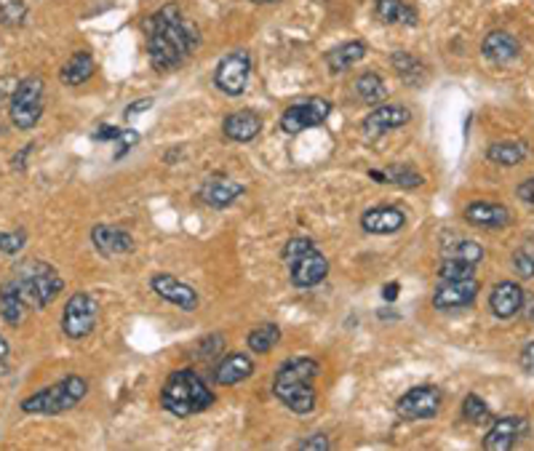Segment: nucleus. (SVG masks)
I'll return each instance as SVG.
<instances>
[{
	"label": "nucleus",
	"mask_w": 534,
	"mask_h": 451,
	"mask_svg": "<svg viewBox=\"0 0 534 451\" xmlns=\"http://www.w3.org/2000/svg\"><path fill=\"white\" fill-rule=\"evenodd\" d=\"M198 348H200V350L195 353V358L209 361V358L219 356V350H225V337H222V334H211V337H206Z\"/></svg>",
	"instance_id": "ea45409f"
},
{
	"label": "nucleus",
	"mask_w": 534,
	"mask_h": 451,
	"mask_svg": "<svg viewBox=\"0 0 534 451\" xmlns=\"http://www.w3.org/2000/svg\"><path fill=\"white\" fill-rule=\"evenodd\" d=\"M89 393V382L78 374H70L38 393H32L30 398L22 401V411L24 414H38V417H57L65 414L70 409H76Z\"/></svg>",
	"instance_id": "39448f33"
},
{
	"label": "nucleus",
	"mask_w": 534,
	"mask_h": 451,
	"mask_svg": "<svg viewBox=\"0 0 534 451\" xmlns=\"http://www.w3.org/2000/svg\"><path fill=\"white\" fill-rule=\"evenodd\" d=\"M524 288L516 280H500L489 294V310L500 321H511L524 310Z\"/></svg>",
	"instance_id": "dca6fc26"
},
{
	"label": "nucleus",
	"mask_w": 534,
	"mask_h": 451,
	"mask_svg": "<svg viewBox=\"0 0 534 451\" xmlns=\"http://www.w3.org/2000/svg\"><path fill=\"white\" fill-rule=\"evenodd\" d=\"M310 249H316V241H313V238H305V235L289 238V241L283 243V249H280V260H283V262H291V260H297L299 254H305V252H310Z\"/></svg>",
	"instance_id": "4c0bfd02"
},
{
	"label": "nucleus",
	"mask_w": 534,
	"mask_h": 451,
	"mask_svg": "<svg viewBox=\"0 0 534 451\" xmlns=\"http://www.w3.org/2000/svg\"><path fill=\"white\" fill-rule=\"evenodd\" d=\"M27 22V3L24 0H0V24L3 27H22Z\"/></svg>",
	"instance_id": "72a5a7b5"
},
{
	"label": "nucleus",
	"mask_w": 534,
	"mask_h": 451,
	"mask_svg": "<svg viewBox=\"0 0 534 451\" xmlns=\"http://www.w3.org/2000/svg\"><path fill=\"white\" fill-rule=\"evenodd\" d=\"M374 16L382 24H406V27H414L420 22L417 11L406 0H374Z\"/></svg>",
	"instance_id": "bb28decb"
},
{
	"label": "nucleus",
	"mask_w": 534,
	"mask_h": 451,
	"mask_svg": "<svg viewBox=\"0 0 534 451\" xmlns=\"http://www.w3.org/2000/svg\"><path fill=\"white\" fill-rule=\"evenodd\" d=\"M462 417H465L470 425H481V422H486V420L492 417V411H489V406L481 401V395L467 393L465 401H462Z\"/></svg>",
	"instance_id": "c9c22d12"
},
{
	"label": "nucleus",
	"mask_w": 534,
	"mask_h": 451,
	"mask_svg": "<svg viewBox=\"0 0 534 451\" xmlns=\"http://www.w3.org/2000/svg\"><path fill=\"white\" fill-rule=\"evenodd\" d=\"M481 54H484L489 62H494V65H508V62L519 59L521 46H519V40H516L511 32H505V30H492V32L484 38V43H481Z\"/></svg>",
	"instance_id": "412c9836"
},
{
	"label": "nucleus",
	"mask_w": 534,
	"mask_h": 451,
	"mask_svg": "<svg viewBox=\"0 0 534 451\" xmlns=\"http://www.w3.org/2000/svg\"><path fill=\"white\" fill-rule=\"evenodd\" d=\"M5 356H8V342H5V340L0 337V361H3Z\"/></svg>",
	"instance_id": "8fccbe9b"
},
{
	"label": "nucleus",
	"mask_w": 534,
	"mask_h": 451,
	"mask_svg": "<svg viewBox=\"0 0 534 451\" xmlns=\"http://www.w3.org/2000/svg\"><path fill=\"white\" fill-rule=\"evenodd\" d=\"M96 73V62L89 51H76L59 70V81L67 86V89H78L84 84H89Z\"/></svg>",
	"instance_id": "b1692460"
},
{
	"label": "nucleus",
	"mask_w": 534,
	"mask_h": 451,
	"mask_svg": "<svg viewBox=\"0 0 534 451\" xmlns=\"http://www.w3.org/2000/svg\"><path fill=\"white\" fill-rule=\"evenodd\" d=\"M527 436H530V420H524V417H503L484 436V449L508 451L513 449L521 438H527Z\"/></svg>",
	"instance_id": "2eb2a0df"
},
{
	"label": "nucleus",
	"mask_w": 534,
	"mask_h": 451,
	"mask_svg": "<svg viewBox=\"0 0 534 451\" xmlns=\"http://www.w3.org/2000/svg\"><path fill=\"white\" fill-rule=\"evenodd\" d=\"M11 280L16 283L22 299L27 302V307L32 310H43L49 307L65 288V280L62 275L54 270L49 262L43 260H27V262H19L13 272H11Z\"/></svg>",
	"instance_id": "20e7f679"
},
{
	"label": "nucleus",
	"mask_w": 534,
	"mask_h": 451,
	"mask_svg": "<svg viewBox=\"0 0 534 451\" xmlns=\"http://www.w3.org/2000/svg\"><path fill=\"white\" fill-rule=\"evenodd\" d=\"M139 139H142V137H139L137 131H120V137H118V142H120V150L115 153V158H123V155H126V153H129V150H131L137 142H139Z\"/></svg>",
	"instance_id": "37998d69"
},
{
	"label": "nucleus",
	"mask_w": 534,
	"mask_h": 451,
	"mask_svg": "<svg viewBox=\"0 0 534 451\" xmlns=\"http://www.w3.org/2000/svg\"><path fill=\"white\" fill-rule=\"evenodd\" d=\"M478 296V280L476 278H462V280H441L433 291V307L436 310H462L473 305Z\"/></svg>",
	"instance_id": "ddd939ff"
},
{
	"label": "nucleus",
	"mask_w": 534,
	"mask_h": 451,
	"mask_svg": "<svg viewBox=\"0 0 534 451\" xmlns=\"http://www.w3.org/2000/svg\"><path fill=\"white\" fill-rule=\"evenodd\" d=\"M91 243L102 257H123L134 252V235L115 225H96L91 230Z\"/></svg>",
	"instance_id": "f3484780"
},
{
	"label": "nucleus",
	"mask_w": 534,
	"mask_h": 451,
	"mask_svg": "<svg viewBox=\"0 0 534 451\" xmlns=\"http://www.w3.org/2000/svg\"><path fill=\"white\" fill-rule=\"evenodd\" d=\"M441 257H446V260H459V262H467V265H476L478 268V262L484 260V246L476 243V241H470V238H462V241H454V243L444 246Z\"/></svg>",
	"instance_id": "7c9ffc66"
},
{
	"label": "nucleus",
	"mask_w": 534,
	"mask_h": 451,
	"mask_svg": "<svg viewBox=\"0 0 534 451\" xmlns=\"http://www.w3.org/2000/svg\"><path fill=\"white\" fill-rule=\"evenodd\" d=\"M252 78V54L246 49H236L217 62L214 86L225 96H241Z\"/></svg>",
	"instance_id": "0eeeda50"
},
{
	"label": "nucleus",
	"mask_w": 534,
	"mask_h": 451,
	"mask_svg": "<svg viewBox=\"0 0 534 451\" xmlns=\"http://www.w3.org/2000/svg\"><path fill=\"white\" fill-rule=\"evenodd\" d=\"M252 3H260L263 5V3H278V0H252Z\"/></svg>",
	"instance_id": "3c124183"
},
{
	"label": "nucleus",
	"mask_w": 534,
	"mask_h": 451,
	"mask_svg": "<svg viewBox=\"0 0 534 451\" xmlns=\"http://www.w3.org/2000/svg\"><path fill=\"white\" fill-rule=\"evenodd\" d=\"M486 158H489L494 166L511 169V166H519V164L527 161V147L513 145V142H494V145L486 150Z\"/></svg>",
	"instance_id": "c756f323"
},
{
	"label": "nucleus",
	"mask_w": 534,
	"mask_h": 451,
	"mask_svg": "<svg viewBox=\"0 0 534 451\" xmlns=\"http://www.w3.org/2000/svg\"><path fill=\"white\" fill-rule=\"evenodd\" d=\"M513 270L521 278H534V235L513 252Z\"/></svg>",
	"instance_id": "f704fd0d"
},
{
	"label": "nucleus",
	"mask_w": 534,
	"mask_h": 451,
	"mask_svg": "<svg viewBox=\"0 0 534 451\" xmlns=\"http://www.w3.org/2000/svg\"><path fill=\"white\" fill-rule=\"evenodd\" d=\"M150 288H153L156 296H161L164 302H172L174 307L184 310V313H192V310H198V305H200L198 291H195L192 286H187L184 280L169 275V272L153 275V278H150Z\"/></svg>",
	"instance_id": "9b49d317"
},
{
	"label": "nucleus",
	"mask_w": 534,
	"mask_h": 451,
	"mask_svg": "<svg viewBox=\"0 0 534 451\" xmlns=\"http://www.w3.org/2000/svg\"><path fill=\"white\" fill-rule=\"evenodd\" d=\"M318 371H321L318 361L307 356H297L280 363V368L275 371V382H272L275 398L294 414H310L316 409L313 379L318 376Z\"/></svg>",
	"instance_id": "f03ea898"
},
{
	"label": "nucleus",
	"mask_w": 534,
	"mask_h": 451,
	"mask_svg": "<svg viewBox=\"0 0 534 451\" xmlns=\"http://www.w3.org/2000/svg\"><path fill=\"white\" fill-rule=\"evenodd\" d=\"M516 192H519V198H521V200H527V203H534V177H532V180L524 181V184H521V187H519Z\"/></svg>",
	"instance_id": "49530a36"
},
{
	"label": "nucleus",
	"mask_w": 534,
	"mask_h": 451,
	"mask_svg": "<svg viewBox=\"0 0 534 451\" xmlns=\"http://www.w3.org/2000/svg\"><path fill=\"white\" fill-rule=\"evenodd\" d=\"M299 449L302 451H329L332 449V441H329V436H324V433H313L310 438H305V441L299 444Z\"/></svg>",
	"instance_id": "a19ab883"
},
{
	"label": "nucleus",
	"mask_w": 534,
	"mask_h": 451,
	"mask_svg": "<svg viewBox=\"0 0 534 451\" xmlns=\"http://www.w3.org/2000/svg\"><path fill=\"white\" fill-rule=\"evenodd\" d=\"M3 86H5V84H0V104H5V107H8V99H11V91L5 93V91H3ZM0 131H3V126H0Z\"/></svg>",
	"instance_id": "09e8293b"
},
{
	"label": "nucleus",
	"mask_w": 534,
	"mask_h": 451,
	"mask_svg": "<svg viewBox=\"0 0 534 451\" xmlns=\"http://www.w3.org/2000/svg\"><path fill=\"white\" fill-rule=\"evenodd\" d=\"M153 104H156V99H153V96H147V99H137V102H131V104L123 110V118H126V120H131V118H137L139 112L150 110Z\"/></svg>",
	"instance_id": "79ce46f5"
},
{
	"label": "nucleus",
	"mask_w": 534,
	"mask_h": 451,
	"mask_svg": "<svg viewBox=\"0 0 534 451\" xmlns=\"http://www.w3.org/2000/svg\"><path fill=\"white\" fill-rule=\"evenodd\" d=\"M332 115V102L324 99V96H310L305 102H297L291 107L283 110L280 115V131L294 137L299 131H307V128H316L321 123H326V118Z\"/></svg>",
	"instance_id": "1a4fd4ad"
},
{
	"label": "nucleus",
	"mask_w": 534,
	"mask_h": 451,
	"mask_svg": "<svg viewBox=\"0 0 534 451\" xmlns=\"http://www.w3.org/2000/svg\"><path fill=\"white\" fill-rule=\"evenodd\" d=\"M366 51H369V46L363 40H345L326 54V67H329L332 75H340V73L358 65L366 57Z\"/></svg>",
	"instance_id": "a878e982"
},
{
	"label": "nucleus",
	"mask_w": 534,
	"mask_h": 451,
	"mask_svg": "<svg viewBox=\"0 0 534 451\" xmlns=\"http://www.w3.org/2000/svg\"><path fill=\"white\" fill-rule=\"evenodd\" d=\"M27 310H30V307H27V302L22 299L16 283H13L11 278H5V280L0 283V315H3V321H5L11 329H16V326H22Z\"/></svg>",
	"instance_id": "393cba45"
},
{
	"label": "nucleus",
	"mask_w": 534,
	"mask_h": 451,
	"mask_svg": "<svg viewBox=\"0 0 534 451\" xmlns=\"http://www.w3.org/2000/svg\"><path fill=\"white\" fill-rule=\"evenodd\" d=\"M356 96L358 102H363V104H369V107H377V104H382L385 99H387V86H385V81L374 73V70H366V73H360L356 78Z\"/></svg>",
	"instance_id": "c85d7f7f"
},
{
	"label": "nucleus",
	"mask_w": 534,
	"mask_h": 451,
	"mask_svg": "<svg viewBox=\"0 0 534 451\" xmlns=\"http://www.w3.org/2000/svg\"><path fill=\"white\" fill-rule=\"evenodd\" d=\"M326 275H329V260L318 249H310L289 262V278L297 288H313L321 280H326Z\"/></svg>",
	"instance_id": "4468645a"
},
{
	"label": "nucleus",
	"mask_w": 534,
	"mask_h": 451,
	"mask_svg": "<svg viewBox=\"0 0 534 451\" xmlns=\"http://www.w3.org/2000/svg\"><path fill=\"white\" fill-rule=\"evenodd\" d=\"M246 192V187L241 181L227 180V177H214L203 184L200 190V200L209 206V208H227L230 203H236L241 195Z\"/></svg>",
	"instance_id": "4be33fe9"
},
{
	"label": "nucleus",
	"mask_w": 534,
	"mask_h": 451,
	"mask_svg": "<svg viewBox=\"0 0 534 451\" xmlns=\"http://www.w3.org/2000/svg\"><path fill=\"white\" fill-rule=\"evenodd\" d=\"M145 38H147V59L156 73H172L182 67L200 43L198 24L177 3L161 5L145 22Z\"/></svg>",
	"instance_id": "f257e3e1"
},
{
	"label": "nucleus",
	"mask_w": 534,
	"mask_h": 451,
	"mask_svg": "<svg viewBox=\"0 0 534 451\" xmlns=\"http://www.w3.org/2000/svg\"><path fill=\"white\" fill-rule=\"evenodd\" d=\"M382 174H385V184H396V187H404V190H414L425 181L420 172H414L412 166H404V164L387 166Z\"/></svg>",
	"instance_id": "473e14b6"
},
{
	"label": "nucleus",
	"mask_w": 534,
	"mask_h": 451,
	"mask_svg": "<svg viewBox=\"0 0 534 451\" xmlns=\"http://www.w3.org/2000/svg\"><path fill=\"white\" fill-rule=\"evenodd\" d=\"M27 246V233L13 230V233H0V254L3 257H16Z\"/></svg>",
	"instance_id": "58836bf2"
},
{
	"label": "nucleus",
	"mask_w": 534,
	"mask_h": 451,
	"mask_svg": "<svg viewBox=\"0 0 534 451\" xmlns=\"http://www.w3.org/2000/svg\"><path fill=\"white\" fill-rule=\"evenodd\" d=\"M390 65L406 86H423L428 81V67L409 51H396L390 57Z\"/></svg>",
	"instance_id": "cd10ccee"
},
{
	"label": "nucleus",
	"mask_w": 534,
	"mask_h": 451,
	"mask_svg": "<svg viewBox=\"0 0 534 451\" xmlns=\"http://www.w3.org/2000/svg\"><path fill=\"white\" fill-rule=\"evenodd\" d=\"M161 406L179 420L203 414L214 406V393L203 382V376L192 368H177L166 376L161 387Z\"/></svg>",
	"instance_id": "7ed1b4c3"
},
{
	"label": "nucleus",
	"mask_w": 534,
	"mask_h": 451,
	"mask_svg": "<svg viewBox=\"0 0 534 451\" xmlns=\"http://www.w3.org/2000/svg\"><path fill=\"white\" fill-rule=\"evenodd\" d=\"M519 361H521V368H524L527 374H534V340L521 348V358H519Z\"/></svg>",
	"instance_id": "c03bdc74"
},
{
	"label": "nucleus",
	"mask_w": 534,
	"mask_h": 451,
	"mask_svg": "<svg viewBox=\"0 0 534 451\" xmlns=\"http://www.w3.org/2000/svg\"><path fill=\"white\" fill-rule=\"evenodd\" d=\"M404 225H406V214L398 206H377L360 217V227L369 235H393L404 230Z\"/></svg>",
	"instance_id": "a211bd4d"
},
{
	"label": "nucleus",
	"mask_w": 534,
	"mask_h": 451,
	"mask_svg": "<svg viewBox=\"0 0 534 451\" xmlns=\"http://www.w3.org/2000/svg\"><path fill=\"white\" fill-rule=\"evenodd\" d=\"M441 403L444 395L436 385H417L396 401V414L401 420H433L439 417Z\"/></svg>",
	"instance_id": "9d476101"
},
{
	"label": "nucleus",
	"mask_w": 534,
	"mask_h": 451,
	"mask_svg": "<svg viewBox=\"0 0 534 451\" xmlns=\"http://www.w3.org/2000/svg\"><path fill=\"white\" fill-rule=\"evenodd\" d=\"M409 120H412V110L409 107H404V104H377L360 120V131H363V137L377 139L385 131H393V128L406 126Z\"/></svg>",
	"instance_id": "f8f14e48"
},
{
	"label": "nucleus",
	"mask_w": 534,
	"mask_h": 451,
	"mask_svg": "<svg viewBox=\"0 0 534 451\" xmlns=\"http://www.w3.org/2000/svg\"><path fill=\"white\" fill-rule=\"evenodd\" d=\"M462 219L473 227L484 230H500L511 222V211L503 203H489V200H473L465 211Z\"/></svg>",
	"instance_id": "6ab92c4d"
},
{
	"label": "nucleus",
	"mask_w": 534,
	"mask_h": 451,
	"mask_svg": "<svg viewBox=\"0 0 534 451\" xmlns=\"http://www.w3.org/2000/svg\"><path fill=\"white\" fill-rule=\"evenodd\" d=\"M263 131V118L252 110H238V112H230L222 123V134L230 139V142H238V145H246L252 142L254 137H260Z\"/></svg>",
	"instance_id": "aec40b11"
},
{
	"label": "nucleus",
	"mask_w": 534,
	"mask_h": 451,
	"mask_svg": "<svg viewBox=\"0 0 534 451\" xmlns=\"http://www.w3.org/2000/svg\"><path fill=\"white\" fill-rule=\"evenodd\" d=\"M254 374V361L244 353H233V356H225L222 361L217 363L214 368V382L219 387H233L244 379H249Z\"/></svg>",
	"instance_id": "5701e85b"
},
{
	"label": "nucleus",
	"mask_w": 534,
	"mask_h": 451,
	"mask_svg": "<svg viewBox=\"0 0 534 451\" xmlns=\"http://www.w3.org/2000/svg\"><path fill=\"white\" fill-rule=\"evenodd\" d=\"M439 278L441 280H462V278H476V265L459 262V260H441L439 265Z\"/></svg>",
	"instance_id": "e433bc0d"
},
{
	"label": "nucleus",
	"mask_w": 534,
	"mask_h": 451,
	"mask_svg": "<svg viewBox=\"0 0 534 451\" xmlns=\"http://www.w3.org/2000/svg\"><path fill=\"white\" fill-rule=\"evenodd\" d=\"M46 107V84L40 75H27L22 81H16V86L11 91L8 99V120L22 128L30 131L32 126H38L40 115Z\"/></svg>",
	"instance_id": "423d86ee"
},
{
	"label": "nucleus",
	"mask_w": 534,
	"mask_h": 451,
	"mask_svg": "<svg viewBox=\"0 0 534 451\" xmlns=\"http://www.w3.org/2000/svg\"><path fill=\"white\" fill-rule=\"evenodd\" d=\"M99 321V302L91 294H73L62 310V332L67 340H86L96 329Z\"/></svg>",
	"instance_id": "6e6552de"
},
{
	"label": "nucleus",
	"mask_w": 534,
	"mask_h": 451,
	"mask_svg": "<svg viewBox=\"0 0 534 451\" xmlns=\"http://www.w3.org/2000/svg\"><path fill=\"white\" fill-rule=\"evenodd\" d=\"M32 150H35V145H27L22 153H16V158H13V164H11V166H13L16 172H22V169H24V161H27V155H30Z\"/></svg>",
	"instance_id": "de8ad7c7"
},
{
	"label": "nucleus",
	"mask_w": 534,
	"mask_h": 451,
	"mask_svg": "<svg viewBox=\"0 0 534 451\" xmlns=\"http://www.w3.org/2000/svg\"><path fill=\"white\" fill-rule=\"evenodd\" d=\"M398 294H401V283H396V280L385 283V288H382V299H385V302H396Z\"/></svg>",
	"instance_id": "a18cd8bd"
},
{
	"label": "nucleus",
	"mask_w": 534,
	"mask_h": 451,
	"mask_svg": "<svg viewBox=\"0 0 534 451\" xmlns=\"http://www.w3.org/2000/svg\"><path fill=\"white\" fill-rule=\"evenodd\" d=\"M280 342V329L275 323H265V326H257L252 334H249V350L265 356L270 353L275 345Z\"/></svg>",
	"instance_id": "2f4dec72"
}]
</instances>
